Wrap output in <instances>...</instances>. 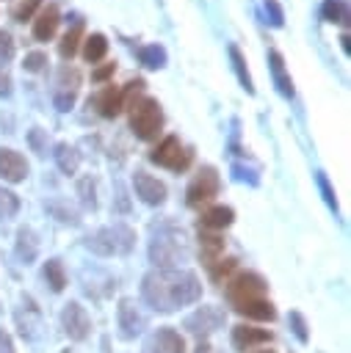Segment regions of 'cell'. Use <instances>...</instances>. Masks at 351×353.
<instances>
[{"instance_id": "6da1fadb", "label": "cell", "mask_w": 351, "mask_h": 353, "mask_svg": "<svg viewBox=\"0 0 351 353\" xmlns=\"http://www.w3.org/2000/svg\"><path fill=\"white\" fill-rule=\"evenodd\" d=\"M141 295L155 312H174L202 298V281L191 270H149L141 279Z\"/></svg>"}, {"instance_id": "7a4b0ae2", "label": "cell", "mask_w": 351, "mask_h": 353, "mask_svg": "<svg viewBox=\"0 0 351 353\" xmlns=\"http://www.w3.org/2000/svg\"><path fill=\"white\" fill-rule=\"evenodd\" d=\"M185 256H188V245H185L182 229H177L174 223H160L149 240L152 265L158 270H174L180 262H185Z\"/></svg>"}, {"instance_id": "3957f363", "label": "cell", "mask_w": 351, "mask_h": 353, "mask_svg": "<svg viewBox=\"0 0 351 353\" xmlns=\"http://www.w3.org/2000/svg\"><path fill=\"white\" fill-rule=\"evenodd\" d=\"M127 124H130V132L138 138V141H158L160 132H163V124H166V116H163V108L155 97H135L130 99L127 105Z\"/></svg>"}, {"instance_id": "277c9868", "label": "cell", "mask_w": 351, "mask_h": 353, "mask_svg": "<svg viewBox=\"0 0 351 353\" xmlns=\"http://www.w3.org/2000/svg\"><path fill=\"white\" fill-rule=\"evenodd\" d=\"M135 245V232L127 223H113L102 226L94 234L86 237V248L94 251L97 256H116V254H130Z\"/></svg>"}, {"instance_id": "5b68a950", "label": "cell", "mask_w": 351, "mask_h": 353, "mask_svg": "<svg viewBox=\"0 0 351 353\" xmlns=\"http://www.w3.org/2000/svg\"><path fill=\"white\" fill-rule=\"evenodd\" d=\"M80 83H83V74L77 66L72 63H61L58 72H55V83H53V105L58 113H69L75 108V99L80 94Z\"/></svg>"}, {"instance_id": "8992f818", "label": "cell", "mask_w": 351, "mask_h": 353, "mask_svg": "<svg viewBox=\"0 0 351 353\" xmlns=\"http://www.w3.org/2000/svg\"><path fill=\"white\" fill-rule=\"evenodd\" d=\"M265 290H268V284L260 273L243 270V273H238L227 281V301H229L232 309H238L240 303H249L254 298H265Z\"/></svg>"}, {"instance_id": "52a82bcc", "label": "cell", "mask_w": 351, "mask_h": 353, "mask_svg": "<svg viewBox=\"0 0 351 353\" xmlns=\"http://www.w3.org/2000/svg\"><path fill=\"white\" fill-rule=\"evenodd\" d=\"M149 160L169 168V171H185L193 160V152L177 138V135H166L152 152H149Z\"/></svg>"}, {"instance_id": "ba28073f", "label": "cell", "mask_w": 351, "mask_h": 353, "mask_svg": "<svg viewBox=\"0 0 351 353\" xmlns=\"http://www.w3.org/2000/svg\"><path fill=\"white\" fill-rule=\"evenodd\" d=\"M218 188H221L218 171H216L213 165H202V168L196 171V176L188 182V190H185L188 207H193V210L205 207L207 201H213V196L218 193Z\"/></svg>"}, {"instance_id": "9c48e42d", "label": "cell", "mask_w": 351, "mask_h": 353, "mask_svg": "<svg viewBox=\"0 0 351 353\" xmlns=\"http://www.w3.org/2000/svg\"><path fill=\"white\" fill-rule=\"evenodd\" d=\"M61 325H64V334L69 339H75V342H83L91 334V317L77 301H69L61 309Z\"/></svg>"}, {"instance_id": "30bf717a", "label": "cell", "mask_w": 351, "mask_h": 353, "mask_svg": "<svg viewBox=\"0 0 351 353\" xmlns=\"http://www.w3.org/2000/svg\"><path fill=\"white\" fill-rule=\"evenodd\" d=\"M116 323H119V336L124 339H135L144 328H146V317L138 312L133 298H122L116 306Z\"/></svg>"}, {"instance_id": "8fae6325", "label": "cell", "mask_w": 351, "mask_h": 353, "mask_svg": "<svg viewBox=\"0 0 351 353\" xmlns=\"http://www.w3.org/2000/svg\"><path fill=\"white\" fill-rule=\"evenodd\" d=\"M133 190H135V196H138L146 207H160V204L166 201V185H163L158 176L146 174L144 168H138V171L133 174Z\"/></svg>"}, {"instance_id": "7c38bea8", "label": "cell", "mask_w": 351, "mask_h": 353, "mask_svg": "<svg viewBox=\"0 0 351 353\" xmlns=\"http://www.w3.org/2000/svg\"><path fill=\"white\" fill-rule=\"evenodd\" d=\"M221 325H224V312L216 306H199L193 314L185 317V328L196 336H207Z\"/></svg>"}, {"instance_id": "4fadbf2b", "label": "cell", "mask_w": 351, "mask_h": 353, "mask_svg": "<svg viewBox=\"0 0 351 353\" xmlns=\"http://www.w3.org/2000/svg\"><path fill=\"white\" fill-rule=\"evenodd\" d=\"M28 171H30V165H28V160H25L17 149L0 146V176H3L6 182H11V185L25 182Z\"/></svg>"}, {"instance_id": "5bb4252c", "label": "cell", "mask_w": 351, "mask_h": 353, "mask_svg": "<svg viewBox=\"0 0 351 353\" xmlns=\"http://www.w3.org/2000/svg\"><path fill=\"white\" fill-rule=\"evenodd\" d=\"M30 22H33V39L36 41H50L55 36L58 25H61V11H58L55 3H47L36 11V17Z\"/></svg>"}, {"instance_id": "9a60e30c", "label": "cell", "mask_w": 351, "mask_h": 353, "mask_svg": "<svg viewBox=\"0 0 351 353\" xmlns=\"http://www.w3.org/2000/svg\"><path fill=\"white\" fill-rule=\"evenodd\" d=\"M88 105H94L97 108V113L102 116V119H116L122 110H124V94H122V88L119 85H105L94 99H88Z\"/></svg>"}, {"instance_id": "2e32d148", "label": "cell", "mask_w": 351, "mask_h": 353, "mask_svg": "<svg viewBox=\"0 0 351 353\" xmlns=\"http://www.w3.org/2000/svg\"><path fill=\"white\" fill-rule=\"evenodd\" d=\"M144 353H185V342L174 328H158L149 334Z\"/></svg>"}, {"instance_id": "e0dca14e", "label": "cell", "mask_w": 351, "mask_h": 353, "mask_svg": "<svg viewBox=\"0 0 351 353\" xmlns=\"http://www.w3.org/2000/svg\"><path fill=\"white\" fill-rule=\"evenodd\" d=\"M268 69H271V77H274L276 91H279L285 99H293V97H296L293 77L287 74V69H285V55H282L279 50H268Z\"/></svg>"}, {"instance_id": "ac0fdd59", "label": "cell", "mask_w": 351, "mask_h": 353, "mask_svg": "<svg viewBox=\"0 0 351 353\" xmlns=\"http://www.w3.org/2000/svg\"><path fill=\"white\" fill-rule=\"evenodd\" d=\"M232 221H235V210L227 204H210L199 215V226L205 232H221V229L232 226Z\"/></svg>"}, {"instance_id": "d6986e66", "label": "cell", "mask_w": 351, "mask_h": 353, "mask_svg": "<svg viewBox=\"0 0 351 353\" xmlns=\"http://www.w3.org/2000/svg\"><path fill=\"white\" fill-rule=\"evenodd\" d=\"M271 342V331L265 328H252V325H235L232 328V345L235 350H252L257 345Z\"/></svg>"}, {"instance_id": "ffe728a7", "label": "cell", "mask_w": 351, "mask_h": 353, "mask_svg": "<svg viewBox=\"0 0 351 353\" xmlns=\"http://www.w3.org/2000/svg\"><path fill=\"white\" fill-rule=\"evenodd\" d=\"M80 44H83V17H75V22L69 25V30L58 41V55L64 61H72L75 52L80 50Z\"/></svg>"}, {"instance_id": "44dd1931", "label": "cell", "mask_w": 351, "mask_h": 353, "mask_svg": "<svg viewBox=\"0 0 351 353\" xmlns=\"http://www.w3.org/2000/svg\"><path fill=\"white\" fill-rule=\"evenodd\" d=\"M39 254V240H36V232L30 226H22L17 232V256L22 265H30Z\"/></svg>"}, {"instance_id": "7402d4cb", "label": "cell", "mask_w": 351, "mask_h": 353, "mask_svg": "<svg viewBox=\"0 0 351 353\" xmlns=\"http://www.w3.org/2000/svg\"><path fill=\"white\" fill-rule=\"evenodd\" d=\"M80 55H83L88 63H99V61L108 55V39H105V33H91V36H83Z\"/></svg>"}, {"instance_id": "603a6c76", "label": "cell", "mask_w": 351, "mask_h": 353, "mask_svg": "<svg viewBox=\"0 0 351 353\" xmlns=\"http://www.w3.org/2000/svg\"><path fill=\"white\" fill-rule=\"evenodd\" d=\"M227 50H229L232 72H235V77H238L240 88H243L246 94H254V83H252V74H249V66H246V55L240 52V47H238V44H229Z\"/></svg>"}, {"instance_id": "cb8c5ba5", "label": "cell", "mask_w": 351, "mask_h": 353, "mask_svg": "<svg viewBox=\"0 0 351 353\" xmlns=\"http://www.w3.org/2000/svg\"><path fill=\"white\" fill-rule=\"evenodd\" d=\"M53 157H55V165L61 168V174H66V176H72L77 171V165H80V152L72 143H66V141L64 143H55Z\"/></svg>"}, {"instance_id": "d4e9b609", "label": "cell", "mask_w": 351, "mask_h": 353, "mask_svg": "<svg viewBox=\"0 0 351 353\" xmlns=\"http://www.w3.org/2000/svg\"><path fill=\"white\" fill-rule=\"evenodd\" d=\"M135 55H138V61H141V66L144 69H163L166 66V47L163 44H141V47H135Z\"/></svg>"}, {"instance_id": "484cf974", "label": "cell", "mask_w": 351, "mask_h": 353, "mask_svg": "<svg viewBox=\"0 0 351 353\" xmlns=\"http://www.w3.org/2000/svg\"><path fill=\"white\" fill-rule=\"evenodd\" d=\"M199 248H202V259H205L207 268L224 256V240L218 237V232H202L199 234Z\"/></svg>"}, {"instance_id": "4316f807", "label": "cell", "mask_w": 351, "mask_h": 353, "mask_svg": "<svg viewBox=\"0 0 351 353\" xmlns=\"http://www.w3.org/2000/svg\"><path fill=\"white\" fill-rule=\"evenodd\" d=\"M41 279L50 284L53 292H61V290L66 287V270H64V262H61L58 256L47 259L44 268H41Z\"/></svg>"}, {"instance_id": "83f0119b", "label": "cell", "mask_w": 351, "mask_h": 353, "mask_svg": "<svg viewBox=\"0 0 351 353\" xmlns=\"http://www.w3.org/2000/svg\"><path fill=\"white\" fill-rule=\"evenodd\" d=\"M235 312H240V314H246L252 320H274L276 317V309H274V303L268 298H254L249 303H240Z\"/></svg>"}, {"instance_id": "f1b7e54d", "label": "cell", "mask_w": 351, "mask_h": 353, "mask_svg": "<svg viewBox=\"0 0 351 353\" xmlns=\"http://www.w3.org/2000/svg\"><path fill=\"white\" fill-rule=\"evenodd\" d=\"M321 17L332 25H348V3L345 0H323Z\"/></svg>"}, {"instance_id": "f546056e", "label": "cell", "mask_w": 351, "mask_h": 353, "mask_svg": "<svg viewBox=\"0 0 351 353\" xmlns=\"http://www.w3.org/2000/svg\"><path fill=\"white\" fill-rule=\"evenodd\" d=\"M44 210L50 212V215H55L61 223H72V226H77L80 223V218H77V212L66 204V201H61V199H55V201H47L44 204Z\"/></svg>"}, {"instance_id": "4dcf8cb0", "label": "cell", "mask_w": 351, "mask_h": 353, "mask_svg": "<svg viewBox=\"0 0 351 353\" xmlns=\"http://www.w3.org/2000/svg\"><path fill=\"white\" fill-rule=\"evenodd\" d=\"M19 212V196L0 185V221H11Z\"/></svg>"}, {"instance_id": "1f68e13d", "label": "cell", "mask_w": 351, "mask_h": 353, "mask_svg": "<svg viewBox=\"0 0 351 353\" xmlns=\"http://www.w3.org/2000/svg\"><path fill=\"white\" fill-rule=\"evenodd\" d=\"M77 196H80L83 210H97V185L91 176H83L77 182Z\"/></svg>"}, {"instance_id": "d6a6232c", "label": "cell", "mask_w": 351, "mask_h": 353, "mask_svg": "<svg viewBox=\"0 0 351 353\" xmlns=\"http://www.w3.org/2000/svg\"><path fill=\"white\" fill-rule=\"evenodd\" d=\"M28 143H30V149L39 154V157H44L47 154V130H41V127H30L28 130Z\"/></svg>"}, {"instance_id": "836d02e7", "label": "cell", "mask_w": 351, "mask_h": 353, "mask_svg": "<svg viewBox=\"0 0 351 353\" xmlns=\"http://www.w3.org/2000/svg\"><path fill=\"white\" fill-rule=\"evenodd\" d=\"M315 182H318V188H321V193H323V201L329 204V210H332V212H337V199H334V188H332L329 176H326L323 171H315Z\"/></svg>"}, {"instance_id": "e575fe53", "label": "cell", "mask_w": 351, "mask_h": 353, "mask_svg": "<svg viewBox=\"0 0 351 353\" xmlns=\"http://www.w3.org/2000/svg\"><path fill=\"white\" fill-rule=\"evenodd\" d=\"M47 63H50V61H47V52H41V50H33V52H28V55H25V61H22V69H25V72H30V74H36V72H41Z\"/></svg>"}, {"instance_id": "d590c367", "label": "cell", "mask_w": 351, "mask_h": 353, "mask_svg": "<svg viewBox=\"0 0 351 353\" xmlns=\"http://www.w3.org/2000/svg\"><path fill=\"white\" fill-rule=\"evenodd\" d=\"M36 8H41V0H22L19 6H14V19L17 22H25V19H33L36 17Z\"/></svg>"}, {"instance_id": "8d00e7d4", "label": "cell", "mask_w": 351, "mask_h": 353, "mask_svg": "<svg viewBox=\"0 0 351 353\" xmlns=\"http://www.w3.org/2000/svg\"><path fill=\"white\" fill-rule=\"evenodd\" d=\"M14 50H17L14 47V36L0 28V69H6V63L14 58Z\"/></svg>"}, {"instance_id": "74e56055", "label": "cell", "mask_w": 351, "mask_h": 353, "mask_svg": "<svg viewBox=\"0 0 351 353\" xmlns=\"http://www.w3.org/2000/svg\"><path fill=\"white\" fill-rule=\"evenodd\" d=\"M263 6H265V14H268V25L271 28H282L285 25V11H282L279 0H265Z\"/></svg>"}, {"instance_id": "f35d334b", "label": "cell", "mask_w": 351, "mask_h": 353, "mask_svg": "<svg viewBox=\"0 0 351 353\" xmlns=\"http://www.w3.org/2000/svg\"><path fill=\"white\" fill-rule=\"evenodd\" d=\"M25 312H30V314H33V323L39 325V312L33 309V303H30V301H28ZM17 323H19V331H22V336H28V339H30V336H33V325H30V320H28L22 312H17Z\"/></svg>"}, {"instance_id": "ab89813d", "label": "cell", "mask_w": 351, "mask_h": 353, "mask_svg": "<svg viewBox=\"0 0 351 353\" xmlns=\"http://www.w3.org/2000/svg\"><path fill=\"white\" fill-rule=\"evenodd\" d=\"M207 270H210V276H213L216 281H221V279H227V276L235 270V259H229V256L224 259V256H221V259H218V262H213Z\"/></svg>"}, {"instance_id": "60d3db41", "label": "cell", "mask_w": 351, "mask_h": 353, "mask_svg": "<svg viewBox=\"0 0 351 353\" xmlns=\"http://www.w3.org/2000/svg\"><path fill=\"white\" fill-rule=\"evenodd\" d=\"M287 320H290L293 334H296L301 342H307V336H310V334H307V323H304V317H301L298 312H290V317H287Z\"/></svg>"}, {"instance_id": "b9f144b4", "label": "cell", "mask_w": 351, "mask_h": 353, "mask_svg": "<svg viewBox=\"0 0 351 353\" xmlns=\"http://www.w3.org/2000/svg\"><path fill=\"white\" fill-rule=\"evenodd\" d=\"M113 72H116V63H113V61H111V63H102V66H97V69L91 72V80H94V83H105V80L113 77Z\"/></svg>"}, {"instance_id": "7bdbcfd3", "label": "cell", "mask_w": 351, "mask_h": 353, "mask_svg": "<svg viewBox=\"0 0 351 353\" xmlns=\"http://www.w3.org/2000/svg\"><path fill=\"white\" fill-rule=\"evenodd\" d=\"M11 91H14V85H11V74H8L6 69H0V99H8Z\"/></svg>"}, {"instance_id": "ee69618b", "label": "cell", "mask_w": 351, "mask_h": 353, "mask_svg": "<svg viewBox=\"0 0 351 353\" xmlns=\"http://www.w3.org/2000/svg\"><path fill=\"white\" fill-rule=\"evenodd\" d=\"M0 353H14V342L3 328H0Z\"/></svg>"}, {"instance_id": "f6af8a7d", "label": "cell", "mask_w": 351, "mask_h": 353, "mask_svg": "<svg viewBox=\"0 0 351 353\" xmlns=\"http://www.w3.org/2000/svg\"><path fill=\"white\" fill-rule=\"evenodd\" d=\"M340 47H343V52H345V55L351 52V44H348V33H343V36H340Z\"/></svg>"}, {"instance_id": "bcb514c9", "label": "cell", "mask_w": 351, "mask_h": 353, "mask_svg": "<svg viewBox=\"0 0 351 353\" xmlns=\"http://www.w3.org/2000/svg\"><path fill=\"white\" fill-rule=\"evenodd\" d=\"M257 353H274V350H257Z\"/></svg>"}]
</instances>
